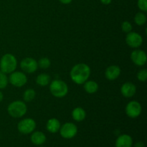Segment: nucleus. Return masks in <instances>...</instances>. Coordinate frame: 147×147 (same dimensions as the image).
<instances>
[{"label": "nucleus", "mask_w": 147, "mask_h": 147, "mask_svg": "<svg viewBox=\"0 0 147 147\" xmlns=\"http://www.w3.org/2000/svg\"><path fill=\"white\" fill-rule=\"evenodd\" d=\"M70 76L75 83L82 85L88 80L90 76V68L85 63H79L72 67Z\"/></svg>", "instance_id": "obj_1"}, {"label": "nucleus", "mask_w": 147, "mask_h": 147, "mask_svg": "<svg viewBox=\"0 0 147 147\" xmlns=\"http://www.w3.org/2000/svg\"><path fill=\"white\" fill-rule=\"evenodd\" d=\"M17 66V60L15 56L10 53H7L0 60V70L5 74L15 71Z\"/></svg>", "instance_id": "obj_2"}, {"label": "nucleus", "mask_w": 147, "mask_h": 147, "mask_svg": "<svg viewBox=\"0 0 147 147\" xmlns=\"http://www.w3.org/2000/svg\"><path fill=\"white\" fill-rule=\"evenodd\" d=\"M7 111L11 117L21 118L27 113V105L24 102L21 100H14L8 106Z\"/></svg>", "instance_id": "obj_3"}, {"label": "nucleus", "mask_w": 147, "mask_h": 147, "mask_svg": "<svg viewBox=\"0 0 147 147\" xmlns=\"http://www.w3.org/2000/svg\"><path fill=\"white\" fill-rule=\"evenodd\" d=\"M50 93L56 98H63L68 93V86L65 82L54 80L50 85Z\"/></svg>", "instance_id": "obj_4"}, {"label": "nucleus", "mask_w": 147, "mask_h": 147, "mask_svg": "<svg viewBox=\"0 0 147 147\" xmlns=\"http://www.w3.org/2000/svg\"><path fill=\"white\" fill-rule=\"evenodd\" d=\"M36 128V122L34 119L27 118L20 121L17 124V129L23 134H29L32 133Z\"/></svg>", "instance_id": "obj_5"}, {"label": "nucleus", "mask_w": 147, "mask_h": 147, "mask_svg": "<svg viewBox=\"0 0 147 147\" xmlns=\"http://www.w3.org/2000/svg\"><path fill=\"white\" fill-rule=\"evenodd\" d=\"M59 131L62 137L66 139H70L76 136L78 133V127L75 123L67 122L60 126Z\"/></svg>", "instance_id": "obj_6"}, {"label": "nucleus", "mask_w": 147, "mask_h": 147, "mask_svg": "<svg viewBox=\"0 0 147 147\" xmlns=\"http://www.w3.org/2000/svg\"><path fill=\"white\" fill-rule=\"evenodd\" d=\"M9 81L12 86L15 87H22L27 83V76L22 72L14 71L10 73Z\"/></svg>", "instance_id": "obj_7"}, {"label": "nucleus", "mask_w": 147, "mask_h": 147, "mask_svg": "<svg viewBox=\"0 0 147 147\" xmlns=\"http://www.w3.org/2000/svg\"><path fill=\"white\" fill-rule=\"evenodd\" d=\"M142 111V105L136 100H131L126 106V115L131 119H135L140 116Z\"/></svg>", "instance_id": "obj_8"}, {"label": "nucleus", "mask_w": 147, "mask_h": 147, "mask_svg": "<svg viewBox=\"0 0 147 147\" xmlns=\"http://www.w3.org/2000/svg\"><path fill=\"white\" fill-rule=\"evenodd\" d=\"M126 42L129 47L132 48H137L140 47L143 43V37L139 33L130 32L127 33L126 37Z\"/></svg>", "instance_id": "obj_9"}, {"label": "nucleus", "mask_w": 147, "mask_h": 147, "mask_svg": "<svg viewBox=\"0 0 147 147\" xmlns=\"http://www.w3.org/2000/svg\"><path fill=\"white\" fill-rule=\"evenodd\" d=\"M20 67L22 70L27 73H33L37 70L38 65L37 62L32 57L24 58L20 63Z\"/></svg>", "instance_id": "obj_10"}, {"label": "nucleus", "mask_w": 147, "mask_h": 147, "mask_svg": "<svg viewBox=\"0 0 147 147\" xmlns=\"http://www.w3.org/2000/svg\"><path fill=\"white\" fill-rule=\"evenodd\" d=\"M131 60L136 65H144L146 63V53L142 50H134L131 54Z\"/></svg>", "instance_id": "obj_11"}, {"label": "nucleus", "mask_w": 147, "mask_h": 147, "mask_svg": "<svg viewBox=\"0 0 147 147\" xmlns=\"http://www.w3.org/2000/svg\"><path fill=\"white\" fill-rule=\"evenodd\" d=\"M136 86L131 82H126V83H123L121 88V93L126 98L133 97L136 94Z\"/></svg>", "instance_id": "obj_12"}, {"label": "nucleus", "mask_w": 147, "mask_h": 147, "mask_svg": "<svg viewBox=\"0 0 147 147\" xmlns=\"http://www.w3.org/2000/svg\"><path fill=\"white\" fill-rule=\"evenodd\" d=\"M121 69L118 65H111L105 71V77L109 80H114L119 77Z\"/></svg>", "instance_id": "obj_13"}, {"label": "nucleus", "mask_w": 147, "mask_h": 147, "mask_svg": "<svg viewBox=\"0 0 147 147\" xmlns=\"http://www.w3.org/2000/svg\"><path fill=\"white\" fill-rule=\"evenodd\" d=\"M133 139L128 134H122L117 138L116 141V147H131Z\"/></svg>", "instance_id": "obj_14"}, {"label": "nucleus", "mask_w": 147, "mask_h": 147, "mask_svg": "<svg viewBox=\"0 0 147 147\" xmlns=\"http://www.w3.org/2000/svg\"><path fill=\"white\" fill-rule=\"evenodd\" d=\"M30 140H31L32 143L34 144V145L40 146L46 142V136L43 132L35 131L31 135Z\"/></svg>", "instance_id": "obj_15"}, {"label": "nucleus", "mask_w": 147, "mask_h": 147, "mask_svg": "<svg viewBox=\"0 0 147 147\" xmlns=\"http://www.w3.org/2000/svg\"><path fill=\"white\" fill-rule=\"evenodd\" d=\"M60 126H61V125H60L59 120L57 119H55V118L50 119V120L47 121V125H46L47 130L52 134L57 133V131H59Z\"/></svg>", "instance_id": "obj_16"}, {"label": "nucleus", "mask_w": 147, "mask_h": 147, "mask_svg": "<svg viewBox=\"0 0 147 147\" xmlns=\"http://www.w3.org/2000/svg\"><path fill=\"white\" fill-rule=\"evenodd\" d=\"M86 111L81 107H77L73 109L72 112V117L75 121L78 122L83 121L86 119Z\"/></svg>", "instance_id": "obj_17"}, {"label": "nucleus", "mask_w": 147, "mask_h": 147, "mask_svg": "<svg viewBox=\"0 0 147 147\" xmlns=\"http://www.w3.org/2000/svg\"><path fill=\"white\" fill-rule=\"evenodd\" d=\"M84 89L86 92L90 94L96 93L98 90V85L93 80H87L84 83Z\"/></svg>", "instance_id": "obj_18"}, {"label": "nucleus", "mask_w": 147, "mask_h": 147, "mask_svg": "<svg viewBox=\"0 0 147 147\" xmlns=\"http://www.w3.org/2000/svg\"><path fill=\"white\" fill-rule=\"evenodd\" d=\"M50 76L46 73L38 75L36 78V83L40 86H47L50 82Z\"/></svg>", "instance_id": "obj_19"}, {"label": "nucleus", "mask_w": 147, "mask_h": 147, "mask_svg": "<svg viewBox=\"0 0 147 147\" xmlns=\"http://www.w3.org/2000/svg\"><path fill=\"white\" fill-rule=\"evenodd\" d=\"M134 22L137 25L142 26L146 22V16L144 12H138L134 17Z\"/></svg>", "instance_id": "obj_20"}, {"label": "nucleus", "mask_w": 147, "mask_h": 147, "mask_svg": "<svg viewBox=\"0 0 147 147\" xmlns=\"http://www.w3.org/2000/svg\"><path fill=\"white\" fill-rule=\"evenodd\" d=\"M36 93L34 89L29 88L24 91L23 94V99L25 102H30L35 98Z\"/></svg>", "instance_id": "obj_21"}, {"label": "nucleus", "mask_w": 147, "mask_h": 147, "mask_svg": "<svg viewBox=\"0 0 147 147\" xmlns=\"http://www.w3.org/2000/svg\"><path fill=\"white\" fill-rule=\"evenodd\" d=\"M9 83V78L7 74L4 73L0 70V89L5 88Z\"/></svg>", "instance_id": "obj_22"}, {"label": "nucleus", "mask_w": 147, "mask_h": 147, "mask_svg": "<svg viewBox=\"0 0 147 147\" xmlns=\"http://www.w3.org/2000/svg\"><path fill=\"white\" fill-rule=\"evenodd\" d=\"M37 65L41 69H47L51 65V63H50V59H48L47 57H42V58L40 59Z\"/></svg>", "instance_id": "obj_23"}, {"label": "nucleus", "mask_w": 147, "mask_h": 147, "mask_svg": "<svg viewBox=\"0 0 147 147\" xmlns=\"http://www.w3.org/2000/svg\"><path fill=\"white\" fill-rule=\"evenodd\" d=\"M137 78L139 81L145 82L147 80V70L146 69H142L139 70L137 73Z\"/></svg>", "instance_id": "obj_24"}, {"label": "nucleus", "mask_w": 147, "mask_h": 147, "mask_svg": "<svg viewBox=\"0 0 147 147\" xmlns=\"http://www.w3.org/2000/svg\"><path fill=\"white\" fill-rule=\"evenodd\" d=\"M121 30L123 32L129 33L131 32L132 30V25L129 22L125 21L121 24Z\"/></svg>", "instance_id": "obj_25"}, {"label": "nucleus", "mask_w": 147, "mask_h": 147, "mask_svg": "<svg viewBox=\"0 0 147 147\" xmlns=\"http://www.w3.org/2000/svg\"><path fill=\"white\" fill-rule=\"evenodd\" d=\"M138 7L142 11L146 12L147 11V0H138Z\"/></svg>", "instance_id": "obj_26"}, {"label": "nucleus", "mask_w": 147, "mask_h": 147, "mask_svg": "<svg viewBox=\"0 0 147 147\" xmlns=\"http://www.w3.org/2000/svg\"><path fill=\"white\" fill-rule=\"evenodd\" d=\"M134 147H145L144 144L142 142H138L135 144Z\"/></svg>", "instance_id": "obj_27"}, {"label": "nucleus", "mask_w": 147, "mask_h": 147, "mask_svg": "<svg viewBox=\"0 0 147 147\" xmlns=\"http://www.w3.org/2000/svg\"><path fill=\"white\" fill-rule=\"evenodd\" d=\"M100 1L102 4H105V5H108V4H110L111 3L112 0H100Z\"/></svg>", "instance_id": "obj_28"}, {"label": "nucleus", "mask_w": 147, "mask_h": 147, "mask_svg": "<svg viewBox=\"0 0 147 147\" xmlns=\"http://www.w3.org/2000/svg\"><path fill=\"white\" fill-rule=\"evenodd\" d=\"M62 4H68L71 2L73 0H59Z\"/></svg>", "instance_id": "obj_29"}, {"label": "nucleus", "mask_w": 147, "mask_h": 147, "mask_svg": "<svg viewBox=\"0 0 147 147\" xmlns=\"http://www.w3.org/2000/svg\"><path fill=\"white\" fill-rule=\"evenodd\" d=\"M3 99H4V95H3L2 92L0 91V102L2 101Z\"/></svg>", "instance_id": "obj_30"}, {"label": "nucleus", "mask_w": 147, "mask_h": 147, "mask_svg": "<svg viewBox=\"0 0 147 147\" xmlns=\"http://www.w3.org/2000/svg\"><path fill=\"white\" fill-rule=\"evenodd\" d=\"M40 147H44V146H40Z\"/></svg>", "instance_id": "obj_31"}]
</instances>
